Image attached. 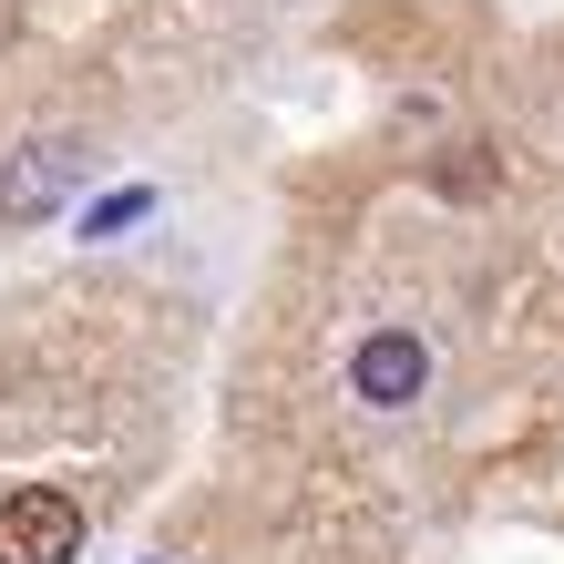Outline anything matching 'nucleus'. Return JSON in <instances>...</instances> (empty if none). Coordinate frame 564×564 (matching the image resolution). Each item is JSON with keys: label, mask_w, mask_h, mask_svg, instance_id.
Masks as SVG:
<instances>
[{"label": "nucleus", "mask_w": 564, "mask_h": 564, "mask_svg": "<svg viewBox=\"0 0 564 564\" xmlns=\"http://www.w3.org/2000/svg\"><path fill=\"white\" fill-rule=\"evenodd\" d=\"M83 554V503L62 482L0 492V564H73Z\"/></svg>", "instance_id": "obj_1"}, {"label": "nucleus", "mask_w": 564, "mask_h": 564, "mask_svg": "<svg viewBox=\"0 0 564 564\" xmlns=\"http://www.w3.org/2000/svg\"><path fill=\"white\" fill-rule=\"evenodd\" d=\"M93 175V144H73V134H31L11 164H0V216L11 226H31V216H52L62 195H73Z\"/></svg>", "instance_id": "obj_2"}, {"label": "nucleus", "mask_w": 564, "mask_h": 564, "mask_svg": "<svg viewBox=\"0 0 564 564\" xmlns=\"http://www.w3.org/2000/svg\"><path fill=\"white\" fill-rule=\"evenodd\" d=\"M421 390H431V349L411 328H370V339L349 349V401L359 411H411Z\"/></svg>", "instance_id": "obj_3"}, {"label": "nucleus", "mask_w": 564, "mask_h": 564, "mask_svg": "<svg viewBox=\"0 0 564 564\" xmlns=\"http://www.w3.org/2000/svg\"><path fill=\"white\" fill-rule=\"evenodd\" d=\"M144 216H154V185H123V195H93L73 237H83V247H113V237H134Z\"/></svg>", "instance_id": "obj_4"}]
</instances>
